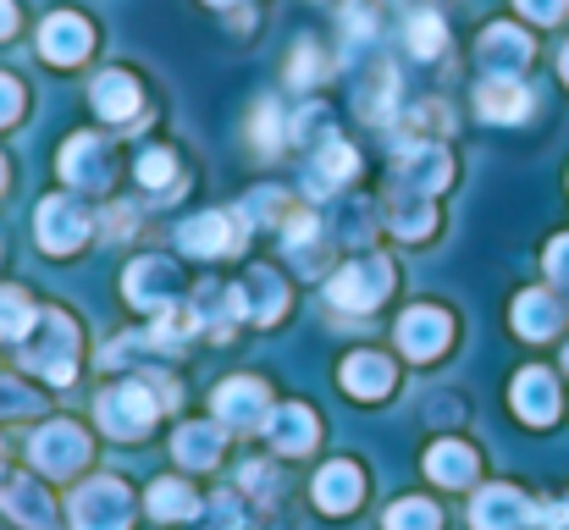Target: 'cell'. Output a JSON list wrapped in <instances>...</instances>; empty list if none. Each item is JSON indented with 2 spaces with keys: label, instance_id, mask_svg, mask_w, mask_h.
Masks as SVG:
<instances>
[{
  "label": "cell",
  "instance_id": "obj_1",
  "mask_svg": "<svg viewBox=\"0 0 569 530\" xmlns=\"http://www.w3.org/2000/svg\"><path fill=\"white\" fill-rule=\"evenodd\" d=\"M22 364L39 370V376H50L56 387H67L72 381V364H78V332H72V321L67 316H39L33 332L22 338Z\"/></svg>",
  "mask_w": 569,
  "mask_h": 530
},
{
  "label": "cell",
  "instance_id": "obj_2",
  "mask_svg": "<svg viewBox=\"0 0 569 530\" xmlns=\"http://www.w3.org/2000/svg\"><path fill=\"white\" fill-rule=\"evenodd\" d=\"M128 520H133V498H128V487L111 481V476L89 481V487L72 498V526L78 530H128Z\"/></svg>",
  "mask_w": 569,
  "mask_h": 530
},
{
  "label": "cell",
  "instance_id": "obj_3",
  "mask_svg": "<svg viewBox=\"0 0 569 530\" xmlns=\"http://www.w3.org/2000/svg\"><path fill=\"white\" fill-rule=\"evenodd\" d=\"M150 420H156V398H150L144 381H122V387H111L100 398V426L111 437H144Z\"/></svg>",
  "mask_w": 569,
  "mask_h": 530
},
{
  "label": "cell",
  "instance_id": "obj_4",
  "mask_svg": "<svg viewBox=\"0 0 569 530\" xmlns=\"http://www.w3.org/2000/svg\"><path fill=\"white\" fill-rule=\"evenodd\" d=\"M387 288H392V266L387 260H360V266L338 271L327 293H332L338 310H371V304H381Z\"/></svg>",
  "mask_w": 569,
  "mask_h": 530
},
{
  "label": "cell",
  "instance_id": "obj_5",
  "mask_svg": "<svg viewBox=\"0 0 569 530\" xmlns=\"http://www.w3.org/2000/svg\"><path fill=\"white\" fill-rule=\"evenodd\" d=\"M83 453H89V437H83L78 426H67V420H50V426L33 437V464H39L44 476H72V470L83 464Z\"/></svg>",
  "mask_w": 569,
  "mask_h": 530
},
{
  "label": "cell",
  "instance_id": "obj_6",
  "mask_svg": "<svg viewBox=\"0 0 569 530\" xmlns=\"http://www.w3.org/2000/svg\"><path fill=\"white\" fill-rule=\"evenodd\" d=\"M470 526L476 530H526L537 526V509L515 492V487H487L470 509Z\"/></svg>",
  "mask_w": 569,
  "mask_h": 530
},
{
  "label": "cell",
  "instance_id": "obj_7",
  "mask_svg": "<svg viewBox=\"0 0 569 530\" xmlns=\"http://www.w3.org/2000/svg\"><path fill=\"white\" fill-rule=\"evenodd\" d=\"M216 414H221V426L254 431L271 420V398L260 381H227V387H216Z\"/></svg>",
  "mask_w": 569,
  "mask_h": 530
},
{
  "label": "cell",
  "instance_id": "obj_8",
  "mask_svg": "<svg viewBox=\"0 0 569 530\" xmlns=\"http://www.w3.org/2000/svg\"><path fill=\"white\" fill-rule=\"evenodd\" d=\"M83 232H89V210L83 204H72V199H44L39 204V243L44 249L67 254V249L83 243Z\"/></svg>",
  "mask_w": 569,
  "mask_h": 530
},
{
  "label": "cell",
  "instance_id": "obj_9",
  "mask_svg": "<svg viewBox=\"0 0 569 530\" xmlns=\"http://www.w3.org/2000/svg\"><path fill=\"white\" fill-rule=\"evenodd\" d=\"M481 61H487L492 78H515V72L531 61V39H526L520 28H509V22H492V28L481 33Z\"/></svg>",
  "mask_w": 569,
  "mask_h": 530
},
{
  "label": "cell",
  "instance_id": "obj_10",
  "mask_svg": "<svg viewBox=\"0 0 569 530\" xmlns=\"http://www.w3.org/2000/svg\"><path fill=\"white\" fill-rule=\"evenodd\" d=\"M172 293H178V277H172L167 260H139V266L128 271V299H133V304L167 316V310H172Z\"/></svg>",
  "mask_w": 569,
  "mask_h": 530
},
{
  "label": "cell",
  "instance_id": "obj_11",
  "mask_svg": "<svg viewBox=\"0 0 569 530\" xmlns=\"http://www.w3.org/2000/svg\"><path fill=\"white\" fill-rule=\"evenodd\" d=\"M178 243L189 254H232L238 249V221L227 210H210V216H193L189 227L178 232Z\"/></svg>",
  "mask_w": 569,
  "mask_h": 530
},
{
  "label": "cell",
  "instance_id": "obj_12",
  "mask_svg": "<svg viewBox=\"0 0 569 530\" xmlns=\"http://www.w3.org/2000/svg\"><path fill=\"white\" fill-rule=\"evenodd\" d=\"M89 22L83 17H72V11H56L50 22H44V33H39V50L50 56V61H61V67H72L83 50H89Z\"/></svg>",
  "mask_w": 569,
  "mask_h": 530
},
{
  "label": "cell",
  "instance_id": "obj_13",
  "mask_svg": "<svg viewBox=\"0 0 569 530\" xmlns=\"http://www.w3.org/2000/svg\"><path fill=\"white\" fill-rule=\"evenodd\" d=\"M442 343H448V316L442 310H409L398 321V349L409 359H431Z\"/></svg>",
  "mask_w": 569,
  "mask_h": 530
},
{
  "label": "cell",
  "instance_id": "obj_14",
  "mask_svg": "<svg viewBox=\"0 0 569 530\" xmlns=\"http://www.w3.org/2000/svg\"><path fill=\"white\" fill-rule=\"evenodd\" d=\"M515 409H520L531 426H548V420L559 414V381H553L548 370H526V376L515 381Z\"/></svg>",
  "mask_w": 569,
  "mask_h": 530
},
{
  "label": "cell",
  "instance_id": "obj_15",
  "mask_svg": "<svg viewBox=\"0 0 569 530\" xmlns=\"http://www.w3.org/2000/svg\"><path fill=\"white\" fill-rule=\"evenodd\" d=\"M476 100H481V117L487 122H520L531 111V94H526L520 78H487Z\"/></svg>",
  "mask_w": 569,
  "mask_h": 530
},
{
  "label": "cell",
  "instance_id": "obj_16",
  "mask_svg": "<svg viewBox=\"0 0 569 530\" xmlns=\"http://www.w3.org/2000/svg\"><path fill=\"white\" fill-rule=\"evenodd\" d=\"M271 448L277 453H305L310 442H316V414L310 409H299V403H288V409H271Z\"/></svg>",
  "mask_w": 569,
  "mask_h": 530
},
{
  "label": "cell",
  "instance_id": "obj_17",
  "mask_svg": "<svg viewBox=\"0 0 569 530\" xmlns=\"http://www.w3.org/2000/svg\"><path fill=\"white\" fill-rule=\"evenodd\" d=\"M0 509H6L11 520L33 526V530H50V526H56V509H50V498H44L33 481H11V487H6V498H0Z\"/></svg>",
  "mask_w": 569,
  "mask_h": 530
},
{
  "label": "cell",
  "instance_id": "obj_18",
  "mask_svg": "<svg viewBox=\"0 0 569 530\" xmlns=\"http://www.w3.org/2000/svg\"><path fill=\"white\" fill-rule=\"evenodd\" d=\"M61 177H67V182H78V188L106 182V150H100L89 133H78V139L61 150Z\"/></svg>",
  "mask_w": 569,
  "mask_h": 530
},
{
  "label": "cell",
  "instance_id": "obj_19",
  "mask_svg": "<svg viewBox=\"0 0 569 530\" xmlns=\"http://www.w3.org/2000/svg\"><path fill=\"white\" fill-rule=\"evenodd\" d=\"M94 106H100V117L128 122V117L139 111V83H133L128 72H100V78H94Z\"/></svg>",
  "mask_w": 569,
  "mask_h": 530
},
{
  "label": "cell",
  "instance_id": "obj_20",
  "mask_svg": "<svg viewBox=\"0 0 569 530\" xmlns=\"http://www.w3.org/2000/svg\"><path fill=\"white\" fill-rule=\"evenodd\" d=\"M355 498H360V470L355 464H327L321 481H316V503L327 514H343V509H355Z\"/></svg>",
  "mask_w": 569,
  "mask_h": 530
},
{
  "label": "cell",
  "instance_id": "obj_21",
  "mask_svg": "<svg viewBox=\"0 0 569 530\" xmlns=\"http://www.w3.org/2000/svg\"><path fill=\"white\" fill-rule=\"evenodd\" d=\"M515 327H520V338H553V332H559V304H553V293H520V299H515Z\"/></svg>",
  "mask_w": 569,
  "mask_h": 530
},
{
  "label": "cell",
  "instance_id": "obj_22",
  "mask_svg": "<svg viewBox=\"0 0 569 530\" xmlns=\"http://www.w3.org/2000/svg\"><path fill=\"white\" fill-rule=\"evenodd\" d=\"M426 470H431V481H442V487H465V481L476 476V453H470L465 442H437V448L426 453Z\"/></svg>",
  "mask_w": 569,
  "mask_h": 530
},
{
  "label": "cell",
  "instance_id": "obj_23",
  "mask_svg": "<svg viewBox=\"0 0 569 530\" xmlns=\"http://www.w3.org/2000/svg\"><path fill=\"white\" fill-rule=\"evenodd\" d=\"M343 387L360 392V398H381V392L392 387V364H387L381 353H355V359L343 364Z\"/></svg>",
  "mask_w": 569,
  "mask_h": 530
},
{
  "label": "cell",
  "instance_id": "obj_24",
  "mask_svg": "<svg viewBox=\"0 0 569 530\" xmlns=\"http://www.w3.org/2000/svg\"><path fill=\"white\" fill-rule=\"evenodd\" d=\"M172 453H178L189 470L216 464V453H221V426H183V431H178V442H172Z\"/></svg>",
  "mask_w": 569,
  "mask_h": 530
},
{
  "label": "cell",
  "instance_id": "obj_25",
  "mask_svg": "<svg viewBox=\"0 0 569 530\" xmlns=\"http://www.w3.org/2000/svg\"><path fill=\"white\" fill-rule=\"evenodd\" d=\"M282 282L271 277V271H254L249 282H243V310L254 316V321H271V316H282Z\"/></svg>",
  "mask_w": 569,
  "mask_h": 530
},
{
  "label": "cell",
  "instance_id": "obj_26",
  "mask_svg": "<svg viewBox=\"0 0 569 530\" xmlns=\"http://www.w3.org/2000/svg\"><path fill=\"white\" fill-rule=\"evenodd\" d=\"M144 509H150L156 520H189V514H199V503H193V492L183 481H156Z\"/></svg>",
  "mask_w": 569,
  "mask_h": 530
},
{
  "label": "cell",
  "instance_id": "obj_27",
  "mask_svg": "<svg viewBox=\"0 0 569 530\" xmlns=\"http://www.w3.org/2000/svg\"><path fill=\"white\" fill-rule=\"evenodd\" d=\"M437 526H442V514L431 503H420V498H403V503L387 509V530H437Z\"/></svg>",
  "mask_w": 569,
  "mask_h": 530
},
{
  "label": "cell",
  "instance_id": "obj_28",
  "mask_svg": "<svg viewBox=\"0 0 569 530\" xmlns=\"http://www.w3.org/2000/svg\"><path fill=\"white\" fill-rule=\"evenodd\" d=\"M33 310H28V299L22 293H0V338H11V343H22L28 332H33Z\"/></svg>",
  "mask_w": 569,
  "mask_h": 530
},
{
  "label": "cell",
  "instance_id": "obj_29",
  "mask_svg": "<svg viewBox=\"0 0 569 530\" xmlns=\"http://www.w3.org/2000/svg\"><path fill=\"white\" fill-rule=\"evenodd\" d=\"M349 172H355V150L332 139V144L321 150V161H316V172H310V182H316V188H332V182H343Z\"/></svg>",
  "mask_w": 569,
  "mask_h": 530
},
{
  "label": "cell",
  "instance_id": "obj_30",
  "mask_svg": "<svg viewBox=\"0 0 569 530\" xmlns=\"http://www.w3.org/2000/svg\"><path fill=\"white\" fill-rule=\"evenodd\" d=\"M442 44H448V28L437 22V11H420V17L409 22V50H415V56H437Z\"/></svg>",
  "mask_w": 569,
  "mask_h": 530
},
{
  "label": "cell",
  "instance_id": "obj_31",
  "mask_svg": "<svg viewBox=\"0 0 569 530\" xmlns=\"http://www.w3.org/2000/svg\"><path fill=\"white\" fill-rule=\"evenodd\" d=\"M172 156L167 150H150V156H139V182H150V188H167L172 182Z\"/></svg>",
  "mask_w": 569,
  "mask_h": 530
},
{
  "label": "cell",
  "instance_id": "obj_32",
  "mask_svg": "<svg viewBox=\"0 0 569 530\" xmlns=\"http://www.w3.org/2000/svg\"><path fill=\"white\" fill-rule=\"evenodd\" d=\"M565 6L569 0H520V11H526L531 22H559V17H565Z\"/></svg>",
  "mask_w": 569,
  "mask_h": 530
},
{
  "label": "cell",
  "instance_id": "obj_33",
  "mask_svg": "<svg viewBox=\"0 0 569 530\" xmlns=\"http://www.w3.org/2000/svg\"><path fill=\"white\" fill-rule=\"evenodd\" d=\"M310 78H321V56H316L310 44H299V61H293V83H310Z\"/></svg>",
  "mask_w": 569,
  "mask_h": 530
},
{
  "label": "cell",
  "instance_id": "obj_34",
  "mask_svg": "<svg viewBox=\"0 0 569 530\" xmlns=\"http://www.w3.org/2000/svg\"><path fill=\"white\" fill-rule=\"evenodd\" d=\"M548 277H559V282H569V232L548 249Z\"/></svg>",
  "mask_w": 569,
  "mask_h": 530
},
{
  "label": "cell",
  "instance_id": "obj_35",
  "mask_svg": "<svg viewBox=\"0 0 569 530\" xmlns=\"http://www.w3.org/2000/svg\"><path fill=\"white\" fill-rule=\"evenodd\" d=\"M17 111H22V89L11 78H0V122H11Z\"/></svg>",
  "mask_w": 569,
  "mask_h": 530
},
{
  "label": "cell",
  "instance_id": "obj_36",
  "mask_svg": "<svg viewBox=\"0 0 569 530\" xmlns=\"http://www.w3.org/2000/svg\"><path fill=\"white\" fill-rule=\"evenodd\" d=\"M11 22H17V11H11V0H0V33H11Z\"/></svg>",
  "mask_w": 569,
  "mask_h": 530
},
{
  "label": "cell",
  "instance_id": "obj_37",
  "mask_svg": "<svg viewBox=\"0 0 569 530\" xmlns=\"http://www.w3.org/2000/svg\"><path fill=\"white\" fill-rule=\"evenodd\" d=\"M559 514H565V530H569V503H565V509H559Z\"/></svg>",
  "mask_w": 569,
  "mask_h": 530
},
{
  "label": "cell",
  "instance_id": "obj_38",
  "mask_svg": "<svg viewBox=\"0 0 569 530\" xmlns=\"http://www.w3.org/2000/svg\"><path fill=\"white\" fill-rule=\"evenodd\" d=\"M565 78H569V44H565Z\"/></svg>",
  "mask_w": 569,
  "mask_h": 530
},
{
  "label": "cell",
  "instance_id": "obj_39",
  "mask_svg": "<svg viewBox=\"0 0 569 530\" xmlns=\"http://www.w3.org/2000/svg\"><path fill=\"white\" fill-rule=\"evenodd\" d=\"M0 182H6V161H0Z\"/></svg>",
  "mask_w": 569,
  "mask_h": 530
},
{
  "label": "cell",
  "instance_id": "obj_40",
  "mask_svg": "<svg viewBox=\"0 0 569 530\" xmlns=\"http://www.w3.org/2000/svg\"><path fill=\"white\" fill-rule=\"evenodd\" d=\"M565 364H569V349H565Z\"/></svg>",
  "mask_w": 569,
  "mask_h": 530
},
{
  "label": "cell",
  "instance_id": "obj_41",
  "mask_svg": "<svg viewBox=\"0 0 569 530\" xmlns=\"http://www.w3.org/2000/svg\"><path fill=\"white\" fill-rule=\"evenodd\" d=\"M0 464H6V453H0Z\"/></svg>",
  "mask_w": 569,
  "mask_h": 530
},
{
  "label": "cell",
  "instance_id": "obj_42",
  "mask_svg": "<svg viewBox=\"0 0 569 530\" xmlns=\"http://www.w3.org/2000/svg\"><path fill=\"white\" fill-rule=\"evenodd\" d=\"M216 6H227V0H216Z\"/></svg>",
  "mask_w": 569,
  "mask_h": 530
}]
</instances>
